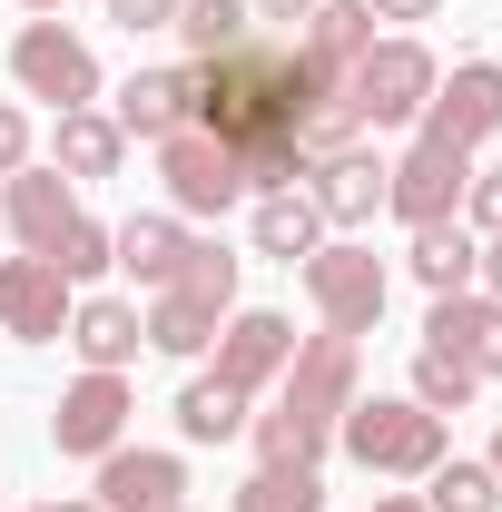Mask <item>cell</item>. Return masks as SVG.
<instances>
[{
    "label": "cell",
    "mask_w": 502,
    "mask_h": 512,
    "mask_svg": "<svg viewBox=\"0 0 502 512\" xmlns=\"http://www.w3.org/2000/svg\"><path fill=\"white\" fill-rule=\"evenodd\" d=\"M315 99H335V69H315L306 40L286 50V40H266V30L188 69V128H207V138L237 148V158H247L256 138H296Z\"/></svg>",
    "instance_id": "6da1fadb"
},
{
    "label": "cell",
    "mask_w": 502,
    "mask_h": 512,
    "mask_svg": "<svg viewBox=\"0 0 502 512\" xmlns=\"http://www.w3.org/2000/svg\"><path fill=\"white\" fill-rule=\"evenodd\" d=\"M345 404H355V335H306L296 365H286L276 414H256V463H315L335 444Z\"/></svg>",
    "instance_id": "7a4b0ae2"
},
{
    "label": "cell",
    "mask_w": 502,
    "mask_h": 512,
    "mask_svg": "<svg viewBox=\"0 0 502 512\" xmlns=\"http://www.w3.org/2000/svg\"><path fill=\"white\" fill-rule=\"evenodd\" d=\"M335 444L355 453L365 473H394V483H424L453 434H443V414H424L414 394H375V404H345V424H335Z\"/></svg>",
    "instance_id": "3957f363"
},
{
    "label": "cell",
    "mask_w": 502,
    "mask_h": 512,
    "mask_svg": "<svg viewBox=\"0 0 502 512\" xmlns=\"http://www.w3.org/2000/svg\"><path fill=\"white\" fill-rule=\"evenodd\" d=\"M434 79H443V69H434V50H424V40H375L365 60L335 79V89H345V109H355L365 128H404V119H424Z\"/></svg>",
    "instance_id": "277c9868"
},
{
    "label": "cell",
    "mask_w": 502,
    "mask_h": 512,
    "mask_svg": "<svg viewBox=\"0 0 502 512\" xmlns=\"http://www.w3.org/2000/svg\"><path fill=\"white\" fill-rule=\"evenodd\" d=\"M296 276H306V296H315V316H325V335H375V325H384L394 276H384L375 247H315Z\"/></svg>",
    "instance_id": "5b68a950"
},
{
    "label": "cell",
    "mask_w": 502,
    "mask_h": 512,
    "mask_svg": "<svg viewBox=\"0 0 502 512\" xmlns=\"http://www.w3.org/2000/svg\"><path fill=\"white\" fill-rule=\"evenodd\" d=\"M10 79H20L30 99H50V109H89V99H99V60H89V40L60 30V20H30V30L10 40Z\"/></svg>",
    "instance_id": "8992f818"
},
{
    "label": "cell",
    "mask_w": 502,
    "mask_h": 512,
    "mask_svg": "<svg viewBox=\"0 0 502 512\" xmlns=\"http://www.w3.org/2000/svg\"><path fill=\"white\" fill-rule=\"evenodd\" d=\"M158 178H168V207L178 217H227L247 178H237V148H217L207 128H178V138H158Z\"/></svg>",
    "instance_id": "52a82bcc"
},
{
    "label": "cell",
    "mask_w": 502,
    "mask_h": 512,
    "mask_svg": "<svg viewBox=\"0 0 502 512\" xmlns=\"http://www.w3.org/2000/svg\"><path fill=\"white\" fill-rule=\"evenodd\" d=\"M463 188H473V158H463V148H434V138H414V148L384 168V207H394L404 227H443V217L463 207Z\"/></svg>",
    "instance_id": "ba28073f"
},
{
    "label": "cell",
    "mask_w": 502,
    "mask_h": 512,
    "mask_svg": "<svg viewBox=\"0 0 502 512\" xmlns=\"http://www.w3.org/2000/svg\"><path fill=\"white\" fill-rule=\"evenodd\" d=\"M414 128H424L434 148H463V158H473V148L502 128V69L493 60H463L453 79H434V99H424Z\"/></svg>",
    "instance_id": "9c48e42d"
},
{
    "label": "cell",
    "mask_w": 502,
    "mask_h": 512,
    "mask_svg": "<svg viewBox=\"0 0 502 512\" xmlns=\"http://www.w3.org/2000/svg\"><path fill=\"white\" fill-rule=\"evenodd\" d=\"M69 306H79V286H69L50 256H0V325H10L20 345H60Z\"/></svg>",
    "instance_id": "30bf717a"
},
{
    "label": "cell",
    "mask_w": 502,
    "mask_h": 512,
    "mask_svg": "<svg viewBox=\"0 0 502 512\" xmlns=\"http://www.w3.org/2000/svg\"><path fill=\"white\" fill-rule=\"evenodd\" d=\"M128 414H138L128 375H79L60 394V414H50V444H60V453H119Z\"/></svg>",
    "instance_id": "8fae6325"
},
{
    "label": "cell",
    "mask_w": 502,
    "mask_h": 512,
    "mask_svg": "<svg viewBox=\"0 0 502 512\" xmlns=\"http://www.w3.org/2000/svg\"><path fill=\"white\" fill-rule=\"evenodd\" d=\"M424 345H434V355H453V365H473V375H502V296H483V286L434 296Z\"/></svg>",
    "instance_id": "7c38bea8"
},
{
    "label": "cell",
    "mask_w": 502,
    "mask_h": 512,
    "mask_svg": "<svg viewBox=\"0 0 502 512\" xmlns=\"http://www.w3.org/2000/svg\"><path fill=\"white\" fill-rule=\"evenodd\" d=\"M286 365H296V325L276 316V306H247V316H227V335H217V375L237 384V394L276 384Z\"/></svg>",
    "instance_id": "4fadbf2b"
},
{
    "label": "cell",
    "mask_w": 502,
    "mask_h": 512,
    "mask_svg": "<svg viewBox=\"0 0 502 512\" xmlns=\"http://www.w3.org/2000/svg\"><path fill=\"white\" fill-rule=\"evenodd\" d=\"M188 503V463L178 453H99V512H178Z\"/></svg>",
    "instance_id": "5bb4252c"
},
{
    "label": "cell",
    "mask_w": 502,
    "mask_h": 512,
    "mask_svg": "<svg viewBox=\"0 0 502 512\" xmlns=\"http://www.w3.org/2000/svg\"><path fill=\"white\" fill-rule=\"evenodd\" d=\"M306 197L325 207V227H365L384 207V158L355 138V148H335V158H315V178H306Z\"/></svg>",
    "instance_id": "9a60e30c"
},
{
    "label": "cell",
    "mask_w": 502,
    "mask_h": 512,
    "mask_svg": "<svg viewBox=\"0 0 502 512\" xmlns=\"http://www.w3.org/2000/svg\"><path fill=\"white\" fill-rule=\"evenodd\" d=\"M0 217L20 227V247L30 256H50L69 237V217H79V197H69L60 168H10V197H0Z\"/></svg>",
    "instance_id": "2e32d148"
},
{
    "label": "cell",
    "mask_w": 502,
    "mask_h": 512,
    "mask_svg": "<svg viewBox=\"0 0 502 512\" xmlns=\"http://www.w3.org/2000/svg\"><path fill=\"white\" fill-rule=\"evenodd\" d=\"M69 345H79L89 375H128V355L148 345V325H138V306H119V296H79V306H69Z\"/></svg>",
    "instance_id": "e0dca14e"
},
{
    "label": "cell",
    "mask_w": 502,
    "mask_h": 512,
    "mask_svg": "<svg viewBox=\"0 0 502 512\" xmlns=\"http://www.w3.org/2000/svg\"><path fill=\"white\" fill-rule=\"evenodd\" d=\"M188 128V69H138L119 89V138H178Z\"/></svg>",
    "instance_id": "ac0fdd59"
},
{
    "label": "cell",
    "mask_w": 502,
    "mask_h": 512,
    "mask_svg": "<svg viewBox=\"0 0 502 512\" xmlns=\"http://www.w3.org/2000/svg\"><path fill=\"white\" fill-rule=\"evenodd\" d=\"M109 256H119L138 286H178V266H188V227H178V217H128V227H109Z\"/></svg>",
    "instance_id": "d6986e66"
},
{
    "label": "cell",
    "mask_w": 502,
    "mask_h": 512,
    "mask_svg": "<svg viewBox=\"0 0 502 512\" xmlns=\"http://www.w3.org/2000/svg\"><path fill=\"white\" fill-rule=\"evenodd\" d=\"M315 247H325V207H315L306 188L256 197V256H276V266H306Z\"/></svg>",
    "instance_id": "ffe728a7"
},
{
    "label": "cell",
    "mask_w": 502,
    "mask_h": 512,
    "mask_svg": "<svg viewBox=\"0 0 502 512\" xmlns=\"http://www.w3.org/2000/svg\"><path fill=\"white\" fill-rule=\"evenodd\" d=\"M404 266H414V286H424V296H463V286H473V266H483V237H473V227H453V217H443V227H414V256H404Z\"/></svg>",
    "instance_id": "44dd1931"
},
{
    "label": "cell",
    "mask_w": 502,
    "mask_h": 512,
    "mask_svg": "<svg viewBox=\"0 0 502 512\" xmlns=\"http://www.w3.org/2000/svg\"><path fill=\"white\" fill-rule=\"evenodd\" d=\"M365 50H375V10H365V0H315V10H306V60L315 69L345 79Z\"/></svg>",
    "instance_id": "7402d4cb"
},
{
    "label": "cell",
    "mask_w": 502,
    "mask_h": 512,
    "mask_svg": "<svg viewBox=\"0 0 502 512\" xmlns=\"http://www.w3.org/2000/svg\"><path fill=\"white\" fill-rule=\"evenodd\" d=\"M119 119H99V109H60V128H50V168L60 178H109L119 168Z\"/></svg>",
    "instance_id": "603a6c76"
},
{
    "label": "cell",
    "mask_w": 502,
    "mask_h": 512,
    "mask_svg": "<svg viewBox=\"0 0 502 512\" xmlns=\"http://www.w3.org/2000/svg\"><path fill=\"white\" fill-rule=\"evenodd\" d=\"M148 345H158V355H207V345H217V306H197L188 286H158V306H148Z\"/></svg>",
    "instance_id": "cb8c5ba5"
},
{
    "label": "cell",
    "mask_w": 502,
    "mask_h": 512,
    "mask_svg": "<svg viewBox=\"0 0 502 512\" xmlns=\"http://www.w3.org/2000/svg\"><path fill=\"white\" fill-rule=\"evenodd\" d=\"M237 512H325V473L315 463H256L237 483Z\"/></svg>",
    "instance_id": "d4e9b609"
},
{
    "label": "cell",
    "mask_w": 502,
    "mask_h": 512,
    "mask_svg": "<svg viewBox=\"0 0 502 512\" xmlns=\"http://www.w3.org/2000/svg\"><path fill=\"white\" fill-rule=\"evenodd\" d=\"M178 434L188 444H227V434H247V394L227 375H197L188 394H178Z\"/></svg>",
    "instance_id": "484cf974"
},
{
    "label": "cell",
    "mask_w": 502,
    "mask_h": 512,
    "mask_svg": "<svg viewBox=\"0 0 502 512\" xmlns=\"http://www.w3.org/2000/svg\"><path fill=\"white\" fill-rule=\"evenodd\" d=\"M424 512H502V473H493V463H453V453H443L434 473H424Z\"/></svg>",
    "instance_id": "4316f807"
},
{
    "label": "cell",
    "mask_w": 502,
    "mask_h": 512,
    "mask_svg": "<svg viewBox=\"0 0 502 512\" xmlns=\"http://www.w3.org/2000/svg\"><path fill=\"white\" fill-rule=\"evenodd\" d=\"M178 40H188L197 60H217V50L256 40V10L247 0H178Z\"/></svg>",
    "instance_id": "83f0119b"
},
{
    "label": "cell",
    "mask_w": 502,
    "mask_h": 512,
    "mask_svg": "<svg viewBox=\"0 0 502 512\" xmlns=\"http://www.w3.org/2000/svg\"><path fill=\"white\" fill-rule=\"evenodd\" d=\"M178 286H188L197 306H217V316H227V306H237V256L217 247V237H188V266H178Z\"/></svg>",
    "instance_id": "f1b7e54d"
},
{
    "label": "cell",
    "mask_w": 502,
    "mask_h": 512,
    "mask_svg": "<svg viewBox=\"0 0 502 512\" xmlns=\"http://www.w3.org/2000/svg\"><path fill=\"white\" fill-rule=\"evenodd\" d=\"M473 365H453V355H434V345H424V355H414V404H424V414H463V404H473Z\"/></svg>",
    "instance_id": "f546056e"
},
{
    "label": "cell",
    "mask_w": 502,
    "mask_h": 512,
    "mask_svg": "<svg viewBox=\"0 0 502 512\" xmlns=\"http://www.w3.org/2000/svg\"><path fill=\"white\" fill-rule=\"evenodd\" d=\"M50 266H60L69 286H89V276H109V266H119V256H109V227H99V217H69V237L50 247Z\"/></svg>",
    "instance_id": "4dcf8cb0"
},
{
    "label": "cell",
    "mask_w": 502,
    "mask_h": 512,
    "mask_svg": "<svg viewBox=\"0 0 502 512\" xmlns=\"http://www.w3.org/2000/svg\"><path fill=\"white\" fill-rule=\"evenodd\" d=\"M355 138H365V119L345 109V89H335V99H315L306 128H296V148H306V158H335V148H355Z\"/></svg>",
    "instance_id": "1f68e13d"
},
{
    "label": "cell",
    "mask_w": 502,
    "mask_h": 512,
    "mask_svg": "<svg viewBox=\"0 0 502 512\" xmlns=\"http://www.w3.org/2000/svg\"><path fill=\"white\" fill-rule=\"evenodd\" d=\"M463 217H473L483 237H502V168H473V188H463Z\"/></svg>",
    "instance_id": "d6a6232c"
},
{
    "label": "cell",
    "mask_w": 502,
    "mask_h": 512,
    "mask_svg": "<svg viewBox=\"0 0 502 512\" xmlns=\"http://www.w3.org/2000/svg\"><path fill=\"white\" fill-rule=\"evenodd\" d=\"M109 20L128 40H148V30H178V0H109Z\"/></svg>",
    "instance_id": "836d02e7"
},
{
    "label": "cell",
    "mask_w": 502,
    "mask_h": 512,
    "mask_svg": "<svg viewBox=\"0 0 502 512\" xmlns=\"http://www.w3.org/2000/svg\"><path fill=\"white\" fill-rule=\"evenodd\" d=\"M10 168H30V119L0 99V178H10Z\"/></svg>",
    "instance_id": "e575fe53"
},
{
    "label": "cell",
    "mask_w": 502,
    "mask_h": 512,
    "mask_svg": "<svg viewBox=\"0 0 502 512\" xmlns=\"http://www.w3.org/2000/svg\"><path fill=\"white\" fill-rule=\"evenodd\" d=\"M365 10H375V20H434L443 0H365Z\"/></svg>",
    "instance_id": "d590c367"
},
{
    "label": "cell",
    "mask_w": 502,
    "mask_h": 512,
    "mask_svg": "<svg viewBox=\"0 0 502 512\" xmlns=\"http://www.w3.org/2000/svg\"><path fill=\"white\" fill-rule=\"evenodd\" d=\"M473 286H483V296H502V237L483 247V266H473Z\"/></svg>",
    "instance_id": "8d00e7d4"
},
{
    "label": "cell",
    "mask_w": 502,
    "mask_h": 512,
    "mask_svg": "<svg viewBox=\"0 0 502 512\" xmlns=\"http://www.w3.org/2000/svg\"><path fill=\"white\" fill-rule=\"evenodd\" d=\"M247 10H256V20H306L315 0H247Z\"/></svg>",
    "instance_id": "74e56055"
},
{
    "label": "cell",
    "mask_w": 502,
    "mask_h": 512,
    "mask_svg": "<svg viewBox=\"0 0 502 512\" xmlns=\"http://www.w3.org/2000/svg\"><path fill=\"white\" fill-rule=\"evenodd\" d=\"M375 512H424V493H384V503Z\"/></svg>",
    "instance_id": "f35d334b"
},
{
    "label": "cell",
    "mask_w": 502,
    "mask_h": 512,
    "mask_svg": "<svg viewBox=\"0 0 502 512\" xmlns=\"http://www.w3.org/2000/svg\"><path fill=\"white\" fill-rule=\"evenodd\" d=\"M40 512H99V503H40Z\"/></svg>",
    "instance_id": "ab89813d"
},
{
    "label": "cell",
    "mask_w": 502,
    "mask_h": 512,
    "mask_svg": "<svg viewBox=\"0 0 502 512\" xmlns=\"http://www.w3.org/2000/svg\"><path fill=\"white\" fill-rule=\"evenodd\" d=\"M483 463H493V473H502V434H493V453H483Z\"/></svg>",
    "instance_id": "60d3db41"
},
{
    "label": "cell",
    "mask_w": 502,
    "mask_h": 512,
    "mask_svg": "<svg viewBox=\"0 0 502 512\" xmlns=\"http://www.w3.org/2000/svg\"><path fill=\"white\" fill-rule=\"evenodd\" d=\"M30 10H40V20H50V10H60V0H30Z\"/></svg>",
    "instance_id": "b9f144b4"
},
{
    "label": "cell",
    "mask_w": 502,
    "mask_h": 512,
    "mask_svg": "<svg viewBox=\"0 0 502 512\" xmlns=\"http://www.w3.org/2000/svg\"><path fill=\"white\" fill-rule=\"evenodd\" d=\"M178 512H188V503H178Z\"/></svg>",
    "instance_id": "7bdbcfd3"
}]
</instances>
